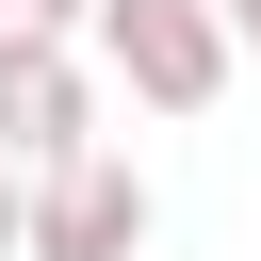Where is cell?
I'll list each match as a JSON object with an SVG mask.
<instances>
[{
  "instance_id": "1",
  "label": "cell",
  "mask_w": 261,
  "mask_h": 261,
  "mask_svg": "<svg viewBox=\"0 0 261 261\" xmlns=\"http://www.w3.org/2000/svg\"><path fill=\"white\" fill-rule=\"evenodd\" d=\"M114 49H130L163 98H196V82H212V33H196V0H114Z\"/></svg>"
},
{
  "instance_id": "2",
  "label": "cell",
  "mask_w": 261,
  "mask_h": 261,
  "mask_svg": "<svg viewBox=\"0 0 261 261\" xmlns=\"http://www.w3.org/2000/svg\"><path fill=\"white\" fill-rule=\"evenodd\" d=\"M130 228H147V196H130V179H65V196H49V245H65V261H114Z\"/></svg>"
},
{
  "instance_id": "3",
  "label": "cell",
  "mask_w": 261,
  "mask_h": 261,
  "mask_svg": "<svg viewBox=\"0 0 261 261\" xmlns=\"http://www.w3.org/2000/svg\"><path fill=\"white\" fill-rule=\"evenodd\" d=\"M0 130H65V65H33L16 33H0Z\"/></svg>"
},
{
  "instance_id": "4",
  "label": "cell",
  "mask_w": 261,
  "mask_h": 261,
  "mask_svg": "<svg viewBox=\"0 0 261 261\" xmlns=\"http://www.w3.org/2000/svg\"><path fill=\"white\" fill-rule=\"evenodd\" d=\"M245 33H261V0H245Z\"/></svg>"
}]
</instances>
